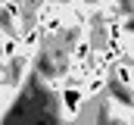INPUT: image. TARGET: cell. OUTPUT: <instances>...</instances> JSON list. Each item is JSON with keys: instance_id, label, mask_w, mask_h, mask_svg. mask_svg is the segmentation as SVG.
<instances>
[{"instance_id": "obj_2", "label": "cell", "mask_w": 134, "mask_h": 125, "mask_svg": "<svg viewBox=\"0 0 134 125\" xmlns=\"http://www.w3.org/2000/svg\"><path fill=\"white\" fill-rule=\"evenodd\" d=\"M22 38L16 31H0V62L3 60H19L22 56Z\"/></svg>"}, {"instance_id": "obj_1", "label": "cell", "mask_w": 134, "mask_h": 125, "mask_svg": "<svg viewBox=\"0 0 134 125\" xmlns=\"http://www.w3.org/2000/svg\"><path fill=\"white\" fill-rule=\"evenodd\" d=\"M87 100H91V97L84 91V85H78V81H66V88L59 91V106H63V113H66L69 119L81 116V110H84Z\"/></svg>"}]
</instances>
